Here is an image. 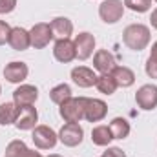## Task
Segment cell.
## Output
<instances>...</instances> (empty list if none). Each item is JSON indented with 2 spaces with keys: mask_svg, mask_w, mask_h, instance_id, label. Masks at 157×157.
Listing matches in <instances>:
<instances>
[{
  "mask_svg": "<svg viewBox=\"0 0 157 157\" xmlns=\"http://www.w3.org/2000/svg\"><path fill=\"white\" fill-rule=\"evenodd\" d=\"M39 122V112L33 106H20L18 117L15 121V126L18 130H33Z\"/></svg>",
  "mask_w": 157,
  "mask_h": 157,
  "instance_id": "4fadbf2b",
  "label": "cell"
},
{
  "mask_svg": "<svg viewBox=\"0 0 157 157\" xmlns=\"http://www.w3.org/2000/svg\"><path fill=\"white\" fill-rule=\"evenodd\" d=\"M71 80L77 84L78 88H91L97 82V75L91 68L86 66H77L71 70Z\"/></svg>",
  "mask_w": 157,
  "mask_h": 157,
  "instance_id": "9a60e30c",
  "label": "cell"
},
{
  "mask_svg": "<svg viewBox=\"0 0 157 157\" xmlns=\"http://www.w3.org/2000/svg\"><path fill=\"white\" fill-rule=\"evenodd\" d=\"M7 44H9L15 51H26V49L31 46L29 31H26V29L20 28V26L11 28V33H9V40H7Z\"/></svg>",
  "mask_w": 157,
  "mask_h": 157,
  "instance_id": "2e32d148",
  "label": "cell"
},
{
  "mask_svg": "<svg viewBox=\"0 0 157 157\" xmlns=\"http://www.w3.org/2000/svg\"><path fill=\"white\" fill-rule=\"evenodd\" d=\"M51 31H53V39L62 40V39H70L73 33V22L68 17H57L49 22Z\"/></svg>",
  "mask_w": 157,
  "mask_h": 157,
  "instance_id": "e0dca14e",
  "label": "cell"
},
{
  "mask_svg": "<svg viewBox=\"0 0 157 157\" xmlns=\"http://www.w3.org/2000/svg\"><path fill=\"white\" fill-rule=\"evenodd\" d=\"M110 132L113 139H126L130 135V122L122 117H115L110 122Z\"/></svg>",
  "mask_w": 157,
  "mask_h": 157,
  "instance_id": "7402d4cb",
  "label": "cell"
},
{
  "mask_svg": "<svg viewBox=\"0 0 157 157\" xmlns=\"http://www.w3.org/2000/svg\"><path fill=\"white\" fill-rule=\"evenodd\" d=\"M73 44H75V51H77L78 60H88L93 55V49H95V37L91 33H88V31H82L75 37Z\"/></svg>",
  "mask_w": 157,
  "mask_h": 157,
  "instance_id": "9c48e42d",
  "label": "cell"
},
{
  "mask_svg": "<svg viewBox=\"0 0 157 157\" xmlns=\"http://www.w3.org/2000/svg\"><path fill=\"white\" fill-rule=\"evenodd\" d=\"M9 33H11V28L7 22L0 20V46H4L7 40H9Z\"/></svg>",
  "mask_w": 157,
  "mask_h": 157,
  "instance_id": "4316f807",
  "label": "cell"
},
{
  "mask_svg": "<svg viewBox=\"0 0 157 157\" xmlns=\"http://www.w3.org/2000/svg\"><path fill=\"white\" fill-rule=\"evenodd\" d=\"M82 139H84V130L78 122H66L59 132V141L70 148L78 146L82 143Z\"/></svg>",
  "mask_w": 157,
  "mask_h": 157,
  "instance_id": "5b68a950",
  "label": "cell"
},
{
  "mask_svg": "<svg viewBox=\"0 0 157 157\" xmlns=\"http://www.w3.org/2000/svg\"><path fill=\"white\" fill-rule=\"evenodd\" d=\"M135 102L141 110H155L157 108V86L155 84H144L135 93Z\"/></svg>",
  "mask_w": 157,
  "mask_h": 157,
  "instance_id": "8992f818",
  "label": "cell"
},
{
  "mask_svg": "<svg viewBox=\"0 0 157 157\" xmlns=\"http://www.w3.org/2000/svg\"><path fill=\"white\" fill-rule=\"evenodd\" d=\"M28 73H29V68L26 62H20V60H13L9 64H6L4 68V77L7 82L11 84H20L28 78Z\"/></svg>",
  "mask_w": 157,
  "mask_h": 157,
  "instance_id": "30bf717a",
  "label": "cell"
},
{
  "mask_svg": "<svg viewBox=\"0 0 157 157\" xmlns=\"http://www.w3.org/2000/svg\"><path fill=\"white\" fill-rule=\"evenodd\" d=\"M150 57L157 60V42H154V46H152V53H150Z\"/></svg>",
  "mask_w": 157,
  "mask_h": 157,
  "instance_id": "1f68e13d",
  "label": "cell"
},
{
  "mask_svg": "<svg viewBox=\"0 0 157 157\" xmlns=\"http://www.w3.org/2000/svg\"><path fill=\"white\" fill-rule=\"evenodd\" d=\"M53 57L62 62V64H68L71 60L77 59V51H75V44L70 39H62L55 42V48H53Z\"/></svg>",
  "mask_w": 157,
  "mask_h": 157,
  "instance_id": "7c38bea8",
  "label": "cell"
},
{
  "mask_svg": "<svg viewBox=\"0 0 157 157\" xmlns=\"http://www.w3.org/2000/svg\"><path fill=\"white\" fill-rule=\"evenodd\" d=\"M115 66H117L115 57H113V53H110L108 49H99V51L93 55V68H95L97 71H101V75H102V73H112V71L115 70Z\"/></svg>",
  "mask_w": 157,
  "mask_h": 157,
  "instance_id": "5bb4252c",
  "label": "cell"
},
{
  "mask_svg": "<svg viewBox=\"0 0 157 157\" xmlns=\"http://www.w3.org/2000/svg\"><path fill=\"white\" fill-rule=\"evenodd\" d=\"M150 22H152V28L157 29V7L152 11V15H150Z\"/></svg>",
  "mask_w": 157,
  "mask_h": 157,
  "instance_id": "f546056e",
  "label": "cell"
},
{
  "mask_svg": "<svg viewBox=\"0 0 157 157\" xmlns=\"http://www.w3.org/2000/svg\"><path fill=\"white\" fill-rule=\"evenodd\" d=\"M37 99H39V90L33 84H20L13 91V102L18 108L20 106H33Z\"/></svg>",
  "mask_w": 157,
  "mask_h": 157,
  "instance_id": "ba28073f",
  "label": "cell"
},
{
  "mask_svg": "<svg viewBox=\"0 0 157 157\" xmlns=\"http://www.w3.org/2000/svg\"><path fill=\"white\" fill-rule=\"evenodd\" d=\"M84 108L86 97H70L60 104L59 113L66 122H80L84 119Z\"/></svg>",
  "mask_w": 157,
  "mask_h": 157,
  "instance_id": "7a4b0ae2",
  "label": "cell"
},
{
  "mask_svg": "<svg viewBox=\"0 0 157 157\" xmlns=\"http://www.w3.org/2000/svg\"><path fill=\"white\" fill-rule=\"evenodd\" d=\"M101 157H126V154H124L121 148H117V146H108V148L102 152Z\"/></svg>",
  "mask_w": 157,
  "mask_h": 157,
  "instance_id": "f1b7e54d",
  "label": "cell"
},
{
  "mask_svg": "<svg viewBox=\"0 0 157 157\" xmlns=\"http://www.w3.org/2000/svg\"><path fill=\"white\" fill-rule=\"evenodd\" d=\"M0 95H2V86H0Z\"/></svg>",
  "mask_w": 157,
  "mask_h": 157,
  "instance_id": "836d02e7",
  "label": "cell"
},
{
  "mask_svg": "<svg viewBox=\"0 0 157 157\" xmlns=\"http://www.w3.org/2000/svg\"><path fill=\"white\" fill-rule=\"evenodd\" d=\"M15 7H17V0H0V15H7L15 11Z\"/></svg>",
  "mask_w": 157,
  "mask_h": 157,
  "instance_id": "83f0119b",
  "label": "cell"
},
{
  "mask_svg": "<svg viewBox=\"0 0 157 157\" xmlns=\"http://www.w3.org/2000/svg\"><path fill=\"white\" fill-rule=\"evenodd\" d=\"M108 106L101 99H88L86 97V108H84V119L90 122H99L106 117Z\"/></svg>",
  "mask_w": 157,
  "mask_h": 157,
  "instance_id": "8fae6325",
  "label": "cell"
},
{
  "mask_svg": "<svg viewBox=\"0 0 157 157\" xmlns=\"http://www.w3.org/2000/svg\"><path fill=\"white\" fill-rule=\"evenodd\" d=\"M28 146H26V143L24 141H11L9 144H7V148H6V155L4 157H26L28 154Z\"/></svg>",
  "mask_w": 157,
  "mask_h": 157,
  "instance_id": "cb8c5ba5",
  "label": "cell"
},
{
  "mask_svg": "<svg viewBox=\"0 0 157 157\" xmlns=\"http://www.w3.org/2000/svg\"><path fill=\"white\" fill-rule=\"evenodd\" d=\"M91 141H93V144H97V146H108V144L113 141V135H112V132H110V126H106V124L95 126V128L91 130Z\"/></svg>",
  "mask_w": 157,
  "mask_h": 157,
  "instance_id": "d6986e66",
  "label": "cell"
},
{
  "mask_svg": "<svg viewBox=\"0 0 157 157\" xmlns=\"http://www.w3.org/2000/svg\"><path fill=\"white\" fill-rule=\"evenodd\" d=\"M17 117H18V106L15 102H4V104H0V124L2 126L15 124Z\"/></svg>",
  "mask_w": 157,
  "mask_h": 157,
  "instance_id": "ffe728a7",
  "label": "cell"
},
{
  "mask_svg": "<svg viewBox=\"0 0 157 157\" xmlns=\"http://www.w3.org/2000/svg\"><path fill=\"white\" fill-rule=\"evenodd\" d=\"M122 42L133 51H143L150 44V28L144 24L126 26L122 31Z\"/></svg>",
  "mask_w": 157,
  "mask_h": 157,
  "instance_id": "6da1fadb",
  "label": "cell"
},
{
  "mask_svg": "<svg viewBox=\"0 0 157 157\" xmlns=\"http://www.w3.org/2000/svg\"><path fill=\"white\" fill-rule=\"evenodd\" d=\"M31 139H33V143H35V146L39 150H51L59 143V133H55L53 128H49L46 124H40V126L33 128Z\"/></svg>",
  "mask_w": 157,
  "mask_h": 157,
  "instance_id": "277c9868",
  "label": "cell"
},
{
  "mask_svg": "<svg viewBox=\"0 0 157 157\" xmlns=\"http://www.w3.org/2000/svg\"><path fill=\"white\" fill-rule=\"evenodd\" d=\"M110 75L115 78L119 88H130L135 82V73L130 68H126V66H115V70Z\"/></svg>",
  "mask_w": 157,
  "mask_h": 157,
  "instance_id": "ac0fdd59",
  "label": "cell"
},
{
  "mask_svg": "<svg viewBox=\"0 0 157 157\" xmlns=\"http://www.w3.org/2000/svg\"><path fill=\"white\" fill-rule=\"evenodd\" d=\"M29 40H31V46H33L35 49H42V48H46V46L53 40L51 26L46 24V22H39V24H35V26L29 29Z\"/></svg>",
  "mask_w": 157,
  "mask_h": 157,
  "instance_id": "52a82bcc",
  "label": "cell"
},
{
  "mask_svg": "<svg viewBox=\"0 0 157 157\" xmlns=\"http://www.w3.org/2000/svg\"><path fill=\"white\" fill-rule=\"evenodd\" d=\"M155 2H157V0H155Z\"/></svg>",
  "mask_w": 157,
  "mask_h": 157,
  "instance_id": "e575fe53",
  "label": "cell"
},
{
  "mask_svg": "<svg viewBox=\"0 0 157 157\" xmlns=\"http://www.w3.org/2000/svg\"><path fill=\"white\" fill-rule=\"evenodd\" d=\"M71 97V88H70V84H59V86H55V88H51V91H49V99L55 102V104H62L66 99H70Z\"/></svg>",
  "mask_w": 157,
  "mask_h": 157,
  "instance_id": "603a6c76",
  "label": "cell"
},
{
  "mask_svg": "<svg viewBox=\"0 0 157 157\" xmlns=\"http://www.w3.org/2000/svg\"><path fill=\"white\" fill-rule=\"evenodd\" d=\"M48 157H62V155H59V154H51V155H48Z\"/></svg>",
  "mask_w": 157,
  "mask_h": 157,
  "instance_id": "d6a6232c",
  "label": "cell"
},
{
  "mask_svg": "<svg viewBox=\"0 0 157 157\" xmlns=\"http://www.w3.org/2000/svg\"><path fill=\"white\" fill-rule=\"evenodd\" d=\"M124 15L122 0H102L99 6V17L104 24H117Z\"/></svg>",
  "mask_w": 157,
  "mask_h": 157,
  "instance_id": "3957f363",
  "label": "cell"
},
{
  "mask_svg": "<svg viewBox=\"0 0 157 157\" xmlns=\"http://www.w3.org/2000/svg\"><path fill=\"white\" fill-rule=\"evenodd\" d=\"M95 88H97L102 95H113L119 86H117V82H115V78L112 77L110 73H102L101 77H97Z\"/></svg>",
  "mask_w": 157,
  "mask_h": 157,
  "instance_id": "44dd1931",
  "label": "cell"
},
{
  "mask_svg": "<svg viewBox=\"0 0 157 157\" xmlns=\"http://www.w3.org/2000/svg\"><path fill=\"white\" fill-rule=\"evenodd\" d=\"M124 7L133 13H146L152 7V0H124Z\"/></svg>",
  "mask_w": 157,
  "mask_h": 157,
  "instance_id": "d4e9b609",
  "label": "cell"
},
{
  "mask_svg": "<svg viewBox=\"0 0 157 157\" xmlns=\"http://www.w3.org/2000/svg\"><path fill=\"white\" fill-rule=\"evenodd\" d=\"M144 70H146V75H148L150 78H157V60H155V59L148 57Z\"/></svg>",
  "mask_w": 157,
  "mask_h": 157,
  "instance_id": "484cf974",
  "label": "cell"
},
{
  "mask_svg": "<svg viewBox=\"0 0 157 157\" xmlns=\"http://www.w3.org/2000/svg\"><path fill=\"white\" fill-rule=\"evenodd\" d=\"M26 157H44V155H42L40 152H35V150H28Z\"/></svg>",
  "mask_w": 157,
  "mask_h": 157,
  "instance_id": "4dcf8cb0",
  "label": "cell"
}]
</instances>
